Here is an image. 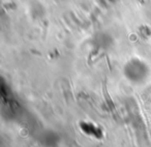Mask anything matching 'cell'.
I'll use <instances>...</instances> for the list:
<instances>
[{
	"label": "cell",
	"mask_w": 151,
	"mask_h": 147,
	"mask_svg": "<svg viewBox=\"0 0 151 147\" xmlns=\"http://www.w3.org/2000/svg\"><path fill=\"white\" fill-rule=\"evenodd\" d=\"M148 68L140 60L134 59L125 66V75L129 80L134 82L143 81L147 77Z\"/></svg>",
	"instance_id": "obj_1"
}]
</instances>
